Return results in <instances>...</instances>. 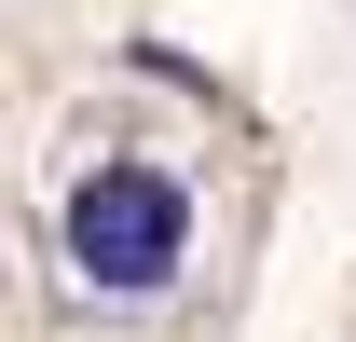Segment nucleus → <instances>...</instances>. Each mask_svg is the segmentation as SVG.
I'll use <instances>...</instances> for the list:
<instances>
[{"label":"nucleus","mask_w":356,"mask_h":342,"mask_svg":"<svg viewBox=\"0 0 356 342\" xmlns=\"http://www.w3.org/2000/svg\"><path fill=\"white\" fill-rule=\"evenodd\" d=\"M55 274H69V301L151 315L192 274V178L151 165V151H96L69 178V206H55Z\"/></svg>","instance_id":"nucleus-1"}]
</instances>
